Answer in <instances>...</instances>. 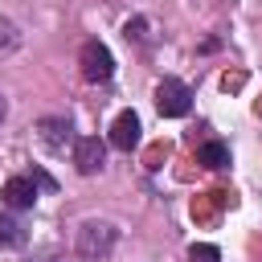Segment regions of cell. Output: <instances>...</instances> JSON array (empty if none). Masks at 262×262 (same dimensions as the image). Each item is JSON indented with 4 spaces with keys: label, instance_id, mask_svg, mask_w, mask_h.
Segmentation results:
<instances>
[{
    "label": "cell",
    "instance_id": "6da1fadb",
    "mask_svg": "<svg viewBox=\"0 0 262 262\" xmlns=\"http://www.w3.org/2000/svg\"><path fill=\"white\" fill-rule=\"evenodd\" d=\"M115 242H119V229L111 221H82L78 233H74V250H78L82 262H106Z\"/></svg>",
    "mask_w": 262,
    "mask_h": 262
},
{
    "label": "cell",
    "instance_id": "7a4b0ae2",
    "mask_svg": "<svg viewBox=\"0 0 262 262\" xmlns=\"http://www.w3.org/2000/svg\"><path fill=\"white\" fill-rule=\"evenodd\" d=\"M188 106H192V90H188L180 78H164V82L156 86V111H160L164 119H184Z\"/></svg>",
    "mask_w": 262,
    "mask_h": 262
},
{
    "label": "cell",
    "instance_id": "3957f363",
    "mask_svg": "<svg viewBox=\"0 0 262 262\" xmlns=\"http://www.w3.org/2000/svg\"><path fill=\"white\" fill-rule=\"evenodd\" d=\"M78 66H82L86 82H111V74H115V57L102 41H86L82 53H78Z\"/></svg>",
    "mask_w": 262,
    "mask_h": 262
},
{
    "label": "cell",
    "instance_id": "277c9868",
    "mask_svg": "<svg viewBox=\"0 0 262 262\" xmlns=\"http://www.w3.org/2000/svg\"><path fill=\"white\" fill-rule=\"evenodd\" d=\"M37 143L45 147V151H53V156H61L66 147L74 151V143H78V135H74V127H70V119H41L37 123Z\"/></svg>",
    "mask_w": 262,
    "mask_h": 262
},
{
    "label": "cell",
    "instance_id": "5b68a950",
    "mask_svg": "<svg viewBox=\"0 0 262 262\" xmlns=\"http://www.w3.org/2000/svg\"><path fill=\"white\" fill-rule=\"evenodd\" d=\"M102 160H106V143L98 135H78V143H74V168L82 176H94L102 168Z\"/></svg>",
    "mask_w": 262,
    "mask_h": 262
},
{
    "label": "cell",
    "instance_id": "8992f818",
    "mask_svg": "<svg viewBox=\"0 0 262 262\" xmlns=\"http://www.w3.org/2000/svg\"><path fill=\"white\" fill-rule=\"evenodd\" d=\"M139 115L135 111H123L115 123H111V143L119 147V151H131V147H139Z\"/></svg>",
    "mask_w": 262,
    "mask_h": 262
},
{
    "label": "cell",
    "instance_id": "52a82bcc",
    "mask_svg": "<svg viewBox=\"0 0 262 262\" xmlns=\"http://www.w3.org/2000/svg\"><path fill=\"white\" fill-rule=\"evenodd\" d=\"M37 201V180L33 176H8L4 180V205L8 209H33Z\"/></svg>",
    "mask_w": 262,
    "mask_h": 262
},
{
    "label": "cell",
    "instance_id": "ba28073f",
    "mask_svg": "<svg viewBox=\"0 0 262 262\" xmlns=\"http://www.w3.org/2000/svg\"><path fill=\"white\" fill-rule=\"evenodd\" d=\"M196 160H201L205 168H225V164H229V147H225V143H217V139H209V143H201Z\"/></svg>",
    "mask_w": 262,
    "mask_h": 262
},
{
    "label": "cell",
    "instance_id": "9c48e42d",
    "mask_svg": "<svg viewBox=\"0 0 262 262\" xmlns=\"http://www.w3.org/2000/svg\"><path fill=\"white\" fill-rule=\"evenodd\" d=\"M25 246V225L16 217H0V250H16Z\"/></svg>",
    "mask_w": 262,
    "mask_h": 262
},
{
    "label": "cell",
    "instance_id": "30bf717a",
    "mask_svg": "<svg viewBox=\"0 0 262 262\" xmlns=\"http://www.w3.org/2000/svg\"><path fill=\"white\" fill-rule=\"evenodd\" d=\"M16 45H20V29L8 16H0V53H12Z\"/></svg>",
    "mask_w": 262,
    "mask_h": 262
},
{
    "label": "cell",
    "instance_id": "8fae6325",
    "mask_svg": "<svg viewBox=\"0 0 262 262\" xmlns=\"http://www.w3.org/2000/svg\"><path fill=\"white\" fill-rule=\"evenodd\" d=\"M188 262H221V250L209 246V242H196V246L188 250Z\"/></svg>",
    "mask_w": 262,
    "mask_h": 262
},
{
    "label": "cell",
    "instance_id": "7c38bea8",
    "mask_svg": "<svg viewBox=\"0 0 262 262\" xmlns=\"http://www.w3.org/2000/svg\"><path fill=\"white\" fill-rule=\"evenodd\" d=\"M123 37H127V41H147V20H143V16L127 20V25H123Z\"/></svg>",
    "mask_w": 262,
    "mask_h": 262
},
{
    "label": "cell",
    "instance_id": "4fadbf2b",
    "mask_svg": "<svg viewBox=\"0 0 262 262\" xmlns=\"http://www.w3.org/2000/svg\"><path fill=\"white\" fill-rule=\"evenodd\" d=\"M4 115H8V102H4V94H0V123H4Z\"/></svg>",
    "mask_w": 262,
    "mask_h": 262
}]
</instances>
